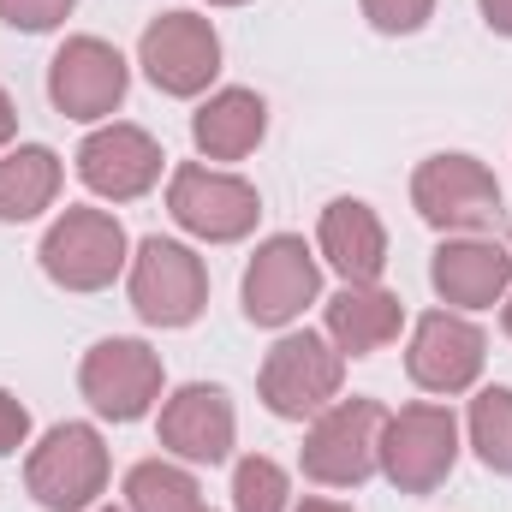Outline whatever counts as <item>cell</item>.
I'll return each instance as SVG.
<instances>
[{"instance_id": "obj_1", "label": "cell", "mask_w": 512, "mask_h": 512, "mask_svg": "<svg viewBox=\"0 0 512 512\" xmlns=\"http://www.w3.org/2000/svg\"><path fill=\"white\" fill-rule=\"evenodd\" d=\"M382 399H334L304 435V477L322 489H358L382 471Z\"/></svg>"}, {"instance_id": "obj_2", "label": "cell", "mask_w": 512, "mask_h": 512, "mask_svg": "<svg viewBox=\"0 0 512 512\" xmlns=\"http://www.w3.org/2000/svg\"><path fill=\"white\" fill-rule=\"evenodd\" d=\"M340 382H346V352L328 340V334H280L274 352L262 358V376H256V393L274 417L286 423H304V417H322L334 399H340Z\"/></svg>"}, {"instance_id": "obj_3", "label": "cell", "mask_w": 512, "mask_h": 512, "mask_svg": "<svg viewBox=\"0 0 512 512\" xmlns=\"http://www.w3.org/2000/svg\"><path fill=\"white\" fill-rule=\"evenodd\" d=\"M24 489L48 512H90L108 489V447L90 423H54L30 459H24Z\"/></svg>"}, {"instance_id": "obj_4", "label": "cell", "mask_w": 512, "mask_h": 512, "mask_svg": "<svg viewBox=\"0 0 512 512\" xmlns=\"http://www.w3.org/2000/svg\"><path fill=\"white\" fill-rule=\"evenodd\" d=\"M459 465V423L447 405L435 399H417V405H399L387 411L382 423V477L399 495H429L453 477Z\"/></svg>"}, {"instance_id": "obj_5", "label": "cell", "mask_w": 512, "mask_h": 512, "mask_svg": "<svg viewBox=\"0 0 512 512\" xmlns=\"http://www.w3.org/2000/svg\"><path fill=\"white\" fill-rule=\"evenodd\" d=\"M411 209L435 233H483L501 215V179L477 155H429L411 173Z\"/></svg>"}, {"instance_id": "obj_6", "label": "cell", "mask_w": 512, "mask_h": 512, "mask_svg": "<svg viewBox=\"0 0 512 512\" xmlns=\"http://www.w3.org/2000/svg\"><path fill=\"white\" fill-rule=\"evenodd\" d=\"M209 304V274L203 256L179 239H143L131 256V310L149 328H191Z\"/></svg>"}, {"instance_id": "obj_7", "label": "cell", "mask_w": 512, "mask_h": 512, "mask_svg": "<svg viewBox=\"0 0 512 512\" xmlns=\"http://www.w3.org/2000/svg\"><path fill=\"white\" fill-rule=\"evenodd\" d=\"M167 209H173V221H179L191 239L239 245L245 233H256L262 197H256V185H245L239 173H221V167L185 161V167L167 179Z\"/></svg>"}, {"instance_id": "obj_8", "label": "cell", "mask_w": 512, "mask_h": 512, "mask_svg": "<svg viewBox=\"0 0 512 512\" xmlns=\"http://www.w3.org/2000/svg\"><path fill=\"white\" fill-rule=\"evenodd\" d=\"M42 274L66 292H102L126 268V227L108 209H66L42 233Z\"/></svg>"}, {"instance_id": "obj_9", "label": "cell", "mask_w": 512, "mask_h": 512, "mask_svg": "<svg viewBox=\"0 0 512 512\" xmlns=\"http://www.w3.org/2000/svg\"><path fill=\"white\" fill-rule=\"evenodd\" d=\"M322 292V262L298 233H274L262 239L245 268V316L256 328H286L304 316V304H316Z\"/></svg>"}, {"instance_id": "obj_10", "label": "cell", "mask_w": 512, "mask_h": 512, "mask_svg": "<svg viewBox=\"0 0 512 512\" xmlns=\"http://www.w3.org/2000/svg\"><path fill=\"white\" fill-rule=\"evenodd\" d=\"M137 66L161 96H203L221 72V36L197 12H161L137 42Z\"/></svg>"}, {"instance_id": "obj_11", "label": "cell", "mask_w": 512, "mask_h": 512, "mask_svg": "<svg viewBox=\"0 0 512 512\" xmlns=\"http://www.w3.org/2000/svg\"><path fill=\"white\" fill-rule=\"evenodd\" d=\"M126 84H131L126 54L102 36H72L48 60V102L66 120H108L126 102Z\"/></svg>"}, {"instance_id": "obj_12", "label": "cell", "mask_w": 512, "mask_h": 512, "mask_svg": "<svg viewBox=\"0 0 512 512\" xmlns=\"http://www.w3.org/2000/svg\"><path fill=\"white\" fill-rule=\"evenodd\" d=\"M483 358H489V340L477 322H465L459 310H429L417 328H411V352H405V376L423 387V393H465L483 376Z\"/></svg>"}, {"instance_id": "obj_13", "label": "cell", "mask_w": 512, "mask_h": 512, "mask_svg": "<svg viewBox=\"0 0 512 512\" xmlns=\"http://www.w3.org/2000/svg\"><path fill=\"white\" fill-rule=\"evenodd\" d=\"M84 399L114 417V423H137L155 399H161V358L143 346V340H102L84 352V370H78Z\"/></svg>"}, {"instance_id": "obj_14", "label": "cell", "mask_w": 512, "mask_h": 512, "mask_svg": "<svg viewBox=\"0 0 512 512\" xmlns=\"http://www.w3.org/2000/svg\"><path fill=\"white\" fill-rule=\"evenodd\" d=\"M161 143L149 137L143 126H102L84 137V149H78V179L96 191V197H108V203H131V197H143L155 179H161Z\"/></svg>"}, {"instance_id": "obj_15", "label": "cell", "mask_w": 512, "mask_h": 512, "mask_svg": "<svg viewBox=\"0 0 512 512\" xmlns=\"http://www.w3.org/2000/svg\"><path fill=\"white\" fill-rule=\"evenodd\" d=\"M233 435H239L233 399L215 382H185L161 405V447L191 465H221L233 453Z\"/></svg>"}, {"instance_id": "obj_16", "label": "cell", "mask_w": 512, "mask_h": 512, "mask_svg": "<svg viewBox=\"0 0 512 512\" xmlns=\"http://www.w3.org/2000/svg\"><path fill=\"white\" fill-rule=\"evenodd\" d=\"M429 280H435L441 304L489 310L495 298L512 292V251L495 245V239H477V233H453L429 262Z\"/></svg>"}, {"instance_id": "obj_17", "label": "cell", "mask_w": 512, "mask_h": 512, "mask_svg": "<svg viewBox=\"0 0 512 512\" xmlns=\"http://www.w3.org/2000/svg\"><path fill=\"white\" fill-rule=\"evenodd\" d=\"M316 245L322 256L334 262V274L346 286H376L387 268V233H382V215L358 197H340L322 209V227H316Z\"/></svg>"}, {"instance_id": "obj_18", "label": "cell", "mask_w": 512, "mask_h": 512, "mask_svg": "<svg viewBox=\"0 0 512 512\" xmlns=\"http://www.w3.org/2000/svg\"><path fill=\"white\" fill-rule=\"evenodd\" d=\"M328 340L346 352V358H370L382 352L387 340H399V322H405V304L387 292V286H346L328 298Z\"/></svg>"}, {"instance_id": "obj_19", "label": "cell", "mask_w": 512, "mask_h": 512, "mask_svg": "<svg viewBox=\"0 0 512 512\" xmlns=\"http://www.w3.org/2000/svg\"><path fill=\"white\" fill-rule=\"evenodd\" d=\"M268 131V102L256 90H215L197 120H191V143L203 161H245Z\"/></svg>"}, {"instance_id": "obj_20", "label": "cell", "mask_w": 512, "mask_h": 512, "mask_svg": "<svg viewBox=\"0 0 512 512\" xmlns=\"http://www.w3.org/2000/svg\"><path fill=\"white\" fill-rule=\"evenodd\" d=\"M60 197V155L42 143L0 155V221H36Z\"/></svg>"}, {"instance_id": "obj_21", "label": "cell", "mask_w": 512, "mask_h": 512, "mask_svg": "<svg viewBox=\"0 0 512 512\" xmlns=\"http://www.w3.org/2000/svg\"><path fill=\"white\" fill-rule=\"evenodd\" d=\"M126 507L131 512H203V489L191 471L167 459H143L126 471Z\"/></svg>"}, {"instance_id": "obj_22", "label": "cell", "mask_w": 512, "mask_h": 512, "mask_svg": "<svg viewBox=\"0 0 512 512\" xmlns=\"http://www.w3.org/2000/svg\"><path fill=\"white\" fill-rule=\"evenodd\" d=\"M471 447L489 471L512 477V387H483L471 399Z\"/></svg>"}, {"instance_id": "obj_23", "label": "cell", "mask_w": 512, "mask_h": 512, "mask_svg": "<svg viewBox=\"0 0 512 512\" xmlns=\"http://www.w3.org/2000/svg\"><path fill=\"white\" fill-rule=\"evenodd\" d=\"M286 495H292V483L274 459L251 453L233 465V512H286Z\"/></svg>"}, {"instance_id": "obj_24", "label": "cell", "mask_w": 512, "mask_h": 512, "mask_svg": "<svg viewBox=\"0 0 512 512\" xmlns=\"http://www.w3.org/2000/svg\"><path fill=\"white\" fill-rule=\"evenodd\" d=\"M429 12H435V0H364V18H370L382 36H411V30H423Z\"/></svg>"}, {"instance_id": "obj_25", "label": "cell", "mask_w": 512, "mask_h": 512, "mask_svg": "<svg viewBox=\"0 0 512 512\" xmlns=\"http://www.w3.org/2000/svg\"><path fill=\"white\" fill-rule=\"evenodd\" d=\"M72 6H78V0H0V18H6L12 30H30V36H36V30H54Z\"/></svg>"}, {"instance_id": "obj_26", "label": "cell", "mask_w": 512, "mask_h": 512, "mask_svg": "<svg viewBox=\"0 0 512 512\" xmlns=\"http://www.w3.org/2000/svg\"><path fill=\"white\" fill-rule=\"evenodd\" d=\"M24 435H30V411L0 387V459H6V453H18V447H24Z\"/></svg>"}, {"instance_id": "obj_27", "label": "cell", "mask_w": 512, "mask_h": 512, "mask_svg": "<svg viewBox=\"0 0 512 512\" xmlns=\"http://www.w3.org/2000/svg\"><path fill=\"white\" fill-rule=\"evenodd\" d=\"M477 6H483V24L495 36H512V0H477Z\"/></svg>"}, {"instance_id": "obj_28", "label": "cell", "mask_w": 512, "mask_h": 512, "mask_svg": "<svg viewBox=\"0 0 512 512\" xmlns=\"http://www.w3.org/2000/svg\"><path fill=\"white\" fill-rule=\"evenodd\" d=\"M12 131H18V114H12V96L0 90V149L12 143Z\"/></svg>"}, {"instance_id": "obj_29", "label": "cell", "mask_w": 512, "mask_h": 512, "mask_svg": "<svg viewBox=\"0 0 512 512\" xmlns=\"http://www.w3.org/2000/svg\"><path fill=\"white\" fill-rule=\"evenodd\" d=\"M298 512H352V507H340V501H304Z\"/></svg>"}, {"instance_id": "obj_30", "label": "cell", "mask_w": 512, "mask_h": 512, "mask_svg": "<svg viewBox=\"0 0 512 512\" xmlns=\"http://www.w3.org/2000/svg\"><path fill=\"white\" fill-rule=\"evenodd\" d=\"M501 328L512 334V292H507V304H501Z\"/></svg>"}, {"instance_id": "obj_31", "label": "cell", "mask_w": 512, "mask_h": 512, "mask_svg": "<svg viewBox=\"0 0 512 512\" xmlns=\"http://www.w3.org/2000/svg\"><path fill=\"white\" fill-rule=\"evenodd\" d=\"M209 6H245V0H209Z\"/></svg>"}, {"instance_id": "obj_32", "label": "cell", "mask_w": 512, "mask_h": 512, "mask_svg": "<svg viewBox=\"0 0 512 512\" xmlns=\"http://www.w3.org/2000/svg\"><path fill=\"white\" fill-rule=\"evenodd\" d=\"M102 512H114V507H102Z\"/></svg>"}, {"instance_id": "obj_33", "label": "cell", "mask_w": 512, "mask_h": 512, "mask_svg": "<svg viewBox=\"0 0 512 512\" xmlns=\"http://www.w3.org/2000/svg\"><path fill=\"white\" fill-rule=\"evenodd\" d=\"M203 512H209V507H203Z\"/></svg>"}]
</instances>
